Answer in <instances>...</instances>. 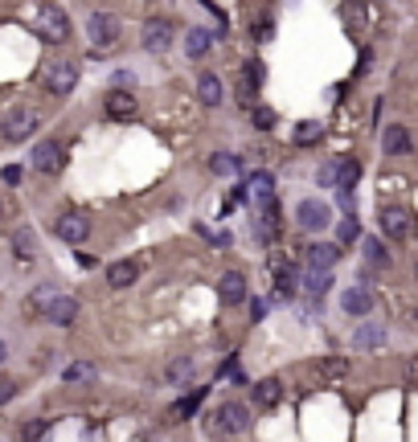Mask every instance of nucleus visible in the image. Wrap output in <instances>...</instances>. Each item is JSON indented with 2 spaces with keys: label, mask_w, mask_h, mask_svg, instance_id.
<instances>
[{
  "label": "nucleus",
  "mask_w": 418,
  "mask_h": 442,
  "mask_svg": "<svg viewBox=\"0 0 418 442\" xmlns=\"http://www.w3.org/2000/svg\"><path fill=\"white\" fill-rule=\"evenodd\" d=\"M17 13L41 41H66L70 37V16H66V9H58L53 0H25Z\"/></svg>",
  "instance_id": "nucleus-1"
},
{
  "label": "nucleus",
  "mask_w": 418,
  "mask_h": 442,
  "mask_svg": "<svg viewBox=\"0 0 418 442\" xmlns=\"http://www.w3.org/2000/svg\"><path fill=\"white\" fill-rule=\"evenodd\" d=\"M41 86H46L53 98L70 95V90L78 86V62H74V58H53V62L41 70Z\"/></svg>",
  "instance_id": "nucleus-2"
},
{
  "label": "nucleus",
  "mask_w": 418,
  "mask_h": 442,
  "mask_svg": "<svg viewBox=\"0 0 418 442\" xmlns=\"http://www.w3.org/2000/svg\"><path fill=\"white\" fill-rule=\"evenodd\" d=\"M377 221H382V233L390 238V242H406L410 229H414V213L406 209V205H385Z\"/></svg>",
  "instance_id": "nucleus-3"
},
{
  "label": "nucleus",
  "mask_w": 418,
  "mask_h": 442,
  "mask_svg": "<svg viewBox=\"0 0 418 442\" xmlns=\"http://www.w3.org/2000/svg\"><path fill=\"white\" fill-rule=\"evenodd\" d=\"M119 16L115 13H90V21H86V37H90V46H115L119 41Z\"/></svg>",
  "instance_id": "nucleus-4"
},
{
  "label": "nucleus",
  "mask_w": 418,
  "mask_h": 442,
  "mask_svg": "<svg viewBox=\"0 0 418 442\" xmlns=\"http://www.w3.org/2000/svg\"><path fill=\"white\" fill-rule=\"evenodd\" d=\"M37 131V115L29 111V107H17V111L4 115V127H0V135L9 140V144H21V140H29Z\"/></svg>",
  "instance_id": "nucleus-5"
},
{
  "label": "nucleus",
  "mask_w": 418,
  "mask_h": 442,
  "mask_svg": "<svg viewBox=\"0 0 418 442\" xmlns=\"http://www.w3.org/2000/svg\"><path fill=\"white\" fill-rule=\"evenodd\" d=\"M296 221L303 229H328L333 226V209H328V201L308 196V201H300V209H296Z\"/></svg>",
  "instance_id": "nucleus-6"
},
{
  "label": "nucleus",
  "mask_w": 418,
  "mask_h": 442,
  "mask_svg": "<svg viewBox=\"0 0 418 442\" xmlns=\"http://www.w3.org/2000/svg\"><path fill=\"white\" fill-rule=\"evenodd\" d=\"M53 233H58L62 242L78 246V242L90 238V217H86V213H66V217H58V221H53Z\"/></svg>",
  "instance_id": "nucleus-7"
},
{
  "label": "nucleus",
  "mask_w": 418,
  "mask_h": 442,
  "mask_svg": "<svg viewBox=\"0 0 418 442\" xmlns=\"http://www.w3.org/2000/svg\"><path fill=\"white\" fill-rule=\"evenodd\" d=\"M140 41H144V49H148V53H164V49L172 46V25H168V21H160V16H152V21H144Z\"/></svg>",
  "instance_id": "nucleus-8"
},
{
  "label": "nucleus",
  "mask_w": 418,
  "mask_h": 442,
  "mask_svg": "<svg viewBox=\"0 0 418 442\" xmlns=\"http://www.w3.org/2000/svg\"><path fill=\"white\" fill-rule=\"evenodd\" d=\"M41 320H50V324H58V327H70L78 320V299H74V295H58L50 307H46Z\"/></svg>",
  "instance_id": "nucleus-9"
},
{
  "label": "nucleus",
  "mask_w": 418,
  "mask_h": 442,
  "mask_svg": "<svg viewBox=\"0 0 418 442\" xmlns=\"http://www.w3.org/2000/svg\"><path fill=\"white\" fill-rule=\"evenodd\" d=\"M218 422L226 434H242L246 426H251V409L242 406V401H226V406L218 409Z\"/></svg>",
  "instance_id": "nucleus-10"
},
{
  "label": "nucleus",
  "mask_w": 418,
  "mask_h": 442,
  "mask_svg": "<svg viewBox=\"0 0 418 442\" xmlns=\"http://www.w3.org/2000/svg\"><path fill=\"white\" fill-rule=\"evenodd\" d=\"M135 111H140V102H135L132 90H111V95H107V115H111L115 123H127V119H135Z\"/></svg>",
  "instance_id": "nucleus-11"
},
{
  "label": "nucleus",
  "mask_w": 418,
  "mask_h": 442,
  "mask_svg": "<svg viewBox=\"0 0 418 442\" xmlns=\"http://www.w3.org/2000/svg\"><path fill=\"white\" fill-rule=\"evenodd\" d=\"M303 258L312 270H333L336 262H340V246H328V242H312L303 250Z\"/></svg>",
  "instance_id": "nucleus-12"
},
{
  "label": "nucleus",
  "mask_w": 418,
  "mask_h": 442,
  "mask_svg": "<svg viewBox=\"0 0 418 442\" xmlns=\"http://www.w3.org/2000/svg\"><path fill=\"white\" fill-rule=\"evenodd\" d=\"M33 168L37 172H58L62 168V144L58 140H41L33 147Z\"/></svg>",
  "instance_id": "nucleus-13"
},
{
  "label": "nucleus",
  "mask_w": 418,
  "mask_h": 442,
  "mask_svg": "<svg viewBox=\"0 0 418 442\" xmlns=\"http://www.w3.org/2000/svg\"><path fill=\"white\" fill-rule=\"evenodd\" d=\"M218 295H221V303H226V307H238V303L246 299V278L238 275V270H226L221 283H218Z\"/></svg>",
  "instance_id": "nucleus-14"
},
{
  "label": "nucleus",
  "mask_w": 418,
  "mask_h": 442,
  "mask_svg": "<svg viewBox=\"0 0 418 442\" xmlns=\"http://www.w3.org/2000/svg\"><path fill=\"white\" fill-rule=\"evenodd\" d=\"M53 299H58V287H53V283H41V287H33V295L25 299V320H41Z\"/></svg>",
  "instance_id": "nucleus-15"
},
{
  "label": "nucleus",
  "mask_w": 418,
  "mask_h": 442,
  "mask_svg": "<svg viewBox=\"0 0 418 442\" xmlns=\"http://www.w3.org/2000/svg\"><path fill=\"white\" fill-rule=\"evenodd\" d=\"M135 278H140V266H135L132 258L111 262V266H107V287H119V291H123V287H132Z\"/></svg>",
  "instance_id": "nucleus-16"
},
{
  "label": "nucleus",
  "mask_w": 418,
  "mask_h": 442,
  "mask_svg": "<svg viewBox=\"0 0 418 442\" xmlns=\"http://www.w3.org/2000/svg\"><path fill=\"white\" fill-rule=\"evenodd\" d=\"M246 193L254 196V205L267 209V205H275V180H271L267 172H254V177L246 180Z\"/></svg>",
  "instance_id": "nucleus-17"
},
{
  "label": "nucleus",
  "mask_w": 418,
  "mask_h": 442,
  "mask_svg": "<svg viewBox=\"0 0 418 442\" xmlns=\"http://www.w3.org/2000/svg\"><path fill=\"white\" fill-rule=\"evenodd\" d=\"M197 98L205 102V107H221V98H226V86H221L218 74H201V82H197Z\"/></svg>",
  "instance_id": "nucleus-18"
},
{
  "label": "nucleus",
  "mask_w": 418,
  "mask_h": 442,
  "mask_svg": "<svg viewBox=\"0 0 418 442\" xmlns=\"http://www.w3.org/2000/svg\"><path fill=\"white\" fill-rule=\"evenodd\" d=\"M382 147H385V156H406V152H410V131L402 127V123H394V127H385V135H382Z\"/></svg>",
  "instance_id": "nucleus-19"
},
{
  "label": "nucleus",
  "mask_w": 418,
  "mask_h": 442,
  "mask_svg": "<svg viewBox=\"0 0 418 442\" xmlns=\"http://www.w3.org/2000/svg\"><path fill=\"white\" fill-rule=\"evenodd\" d=\"M279 397H283V385H279L275 377H267V381H258V385H254V406H258V409H275V406H279Z\"/></svg>",
  "instance_id": "nucleus-20"
},
{
  "label": "nucleus",
  "mask_w": 418,
  "mask_h": 442,
  "mask_svg": "<svg viewBox=\"0 0 418 442\" xmlns=\"http://www.w3.org/2000/svg\"><path fill=\"white\" fill-rule=\"evenodd\" d=\"M340 303H345L349 315H369V311H373V295H369L365 287H349V291L340 295Z\"/></svg>",
  "instance_id": "nucleus-21"
},
{
  "label": "nucleus",
  "mask_w": 418,
  "mask_h": 442,
  "mask_svg": "<svg viewBox=\"0 0 418 442\" xmlns=\"http://www.w3.org/2000/svg\"><path fill=\"white\" fill-rule=\"evenodd\" d=\"M385 344V327L382 324H361L352 332V348H382Z\"/></svg>",
  "instance_id": "nucleus-22"
},
{
  "label": "nucleus",
  "mask_w": 418,
  "mask_h": 442,
  "mask_svg": "<svg viewBox=\"0 0 418 442\" xmlns=\"http://www.w3.org/2000/svg\"><path fill=\"white\" fill-rule=\"evenodd\" d=\"M340 21L349 25V33L352 29H365V25H369V9L361 4V0H345V4H340Z\"/></svg>",
  "instance_id": "nucleus-23"
},
{
  "label": "nucleus",
  "mask_w": 418,
  "mask_h": 442,
  "mask_svg": "<svg viewBox=\"0 0 418 442\" xmlns=\"http://www.w3.org/2000/svg\"><path fill=\"white\" fill-rule=\"evenodd\" d=\"M357 177H361V164L352 160V156H340V160H336L333 189H352V184H357Z\"/></svg>",
  "instance_id": "nucleus-24"
},
{
  "label": "nucleus",
  "mask_w": 418,
  "mask_h": 442,
  "mask_svg": "<svg viewBox=\"0 0 418 442\" xmlns=\"http://www.w3.org/2000/svg\"><path fill=\"white\" fill-rule=\"evenodd\" d=\"M13 254H17V262H25V266L37 258V238L29 229H17V233H13Z\"/></svg>",
  "instance_id": "nucleus-25"
},
{
  "label": "nucleus",
  "mask_w": 418,
  "mask_h": 442,
  "mask_svg": "<svg viewBox=\"0 0 418 442\" xmlns=\"http://www.w3.org/2000/svg\"><path fill=\"white\" fill-rule=\"evenodd\" d=\"M189 377H193V360H189V357L168 360V369H164V381H168V385H189Z\"/></svg>",
  "instance_id": "nucleus-26"
},
{
  "label": "nucleus",
  "mask_w": 418,
  "mask_h": 442,
  "mask_svg": "<svg viewBox=\"0 0 418 442\" xmlns=\"http://www.w3.org/2000/svg\"><path fill=\"white\" fill-rule=\"evenodd\" d=\"M62 381H66V385H86V381H95V364H90V360H74V364H66Z\"/></svg>",
  "instance_id": "nucleus-27"
},
{
  "label": "nucleus",
  "mask_w": 418,
  "mask_h": 442,
  "mask_svg": "<svg viewBox=\"0 0 418 442\" xmlns=\"http://www.w3.org/2000/svg\"><path fill=\"white\" fill-rule=\"evenodd\" d=\"M201 397H205V389H197V393H189V397H181L177 406L168 409V422H184V418H189V414L201 406Z\"/></svg>",
  "instance_id": "nucleus-28"
},
{
  "label": "nucleus",
  "mask_w": 418,
  "mask_h": 442,
  "mask_svg": "<svg viewBox=\"0 0 418 442\" xmlns=\"http://www.w3.org/2000/svg\"><path fill=\"white\" fill-rule=\"evenodd\" d=\"M184 53H189V58H205V53H209V33L189 29V37H184Z\"/></svg>",
  "instance_id": "nucleus-29"
},
{
  "label": "nucleus",
  "mask_w": 418,
  "mask_h": 442,
  "mask_svg": "<svg viewBox=\"0 0 418 442\" xmlns=\"http://www.w3.org/2000/svg\"><path fill=\"white\" fill-rule=\"evenodd\" d=\"M316 373L328 377V381H340V377L349 373V360H345V357H324V360L316 364Z\"/></svg>",
  "instance_id": "nucleus-30"
},
{
  "label": "nucleus",
  "mask_w": 418,
  "mask_h": 442,
  "mask_svg": "<svg viewBox=\"0 0 418 442\" xmlns=\"http://www.w3.org/2000/svg\"><path fill=\"white\" fill-rule=\"evenodd\" d=\"M46 430H50L46 418H29V422L21 426V442H41V438H46Z\"/></svg>",
  "instance_id": "nucleus-31"
},
{
  "label": "nucleus",
  "mask_w": 418,
  "mask_h": 442,
  "mask_svg": "<svg viewBox=\"0 0 418 442\" xmlns=\"http://www.w3.org/2000/svg\"><path fill=\"white\" fill-rule=\"evenodd\" d=\"M320 135H324V127H320V123H300V127H296V144H316Z\"/></svg>",
  "instance_id": "nucleus-32"
},
{
  "label": "nucleus",
  "mask_w": 418,
  "mask_h": 442,
  "mask_svg": "<svg viewBox=\"0 0 418 442\" xmlns=\"http://www.w3.org/2000/svg\"><path fill=\"white\" fill-rule=\"evenodd\" d=\"M209 168H214L218 177H230V172H238V156H226V152H218V156L209 160Z\"/></svg>",
  "instance_id": "nucleus-33"
},
{
  "label": "nucleus",
  "mask_w": 418,
  "mask_h": 442,
  "mask_svg": "<svg viewBox=\"0 0 418 442\" xmlns=\"http://www.w3.org/2000/svg\"><path fill=\"white\" fill-rule=\"evenodd\" d=\"M328 287H333L328 270H312V275H308V295H324Z\"/></svg>",
  "instance_id": "nucleus-34"
},
{
  "label": "nucleus",
  "mask_w": 418,
  "mask_h": 442,
  "mask_svg": "<svg viewBox=\"0 0 418 442\" xmlns=\"http://www.w3.org/2000/svg\"><path fill=\"white\" fill-rule=\"evenodd\" d=\"M251 119H254V127H258V131H271V127H275V123H279V119H275V111H271V107H254V111H251Z\"/></svg>",
  "instance_id": "nucleus-35"
},
{
  "label": "nucleus",
  "mask_w": 418,
  "mask_h": 442,
  "mask_svg": "<svg viewBox=\"0 0 418 442\" xmlns=\"http://www.w3.org/2000/svg\"><path fill=\"white\" fill-rule=\"evenodd\" d=\"M365 258L373 262V266H385V262H390V254H385V246L377 242V238H369V242H365Z\"/></svg>",
  "instance_id": "nucleus-36"
},
{
  "label": "nucleus",
  "mask_w": 418,
  "mask_h": 442,
  "mask_svg": "<svg viewBox=\"0 0 418 442\" xmlns=\"http://www.w3.org/2000/svg\"><path fill=\"white\" fill-rule=\"evenodd\" d=\"M336 233H340V242H352V238L361 233V229H357V213H345V217H340V229H336Z\"/></svg>",
  "instance_id": "nucleus-37"
},
{
  "label": "nucleus",
  "mask_w": 418,
  "mask_h": 442,
  "mask_svg": "<svg viewBox=\"0 0 418 442\" xmlns=\"http://www.w3.org/2000/svg\"><path fill=\"white\" fill-rule=\"evenodd\" d=\"M13 397H17V381H13L9 373H0V406L13 401Z\"/></svg>",
  "instance_id": "nucleus-38"
},
{
  "label": "nucleus",
  "mask_w": 418,
  "mask_h": 442,
  "mask_svg": "<svg viewBox=\"0 0 418 442\" xmlns=\"http://www.w3.org/2000/svg\"><path fill=\"white\" fill-rule=\"evenodd\" d=\"M336 160H340V156H336ZM336 160H328L324 168H320V177H316L320 189H333V180H336Z\"/></svg>",
  "instance_id": "nucleus-39"
},
{
  "label": "nucleus",
  "mask_w": 418,
  "mask_h": 442,
  "mask_svg": "<svg viewBox=\"0 0 418 442\" xmlns=\"http://www.w3.org/2000/svg\"><path fill=\"white\" fill-rule=\"evenodd\" d=\"M254 37H258V41H271V37H275V21L263 16V21H258V29H254Z\"/></svg>",
  "instance_id": "nucleus-40"
},
{
  "label": "nucleus",
  "mask_w": 418,
  "mask_h": 442,
  "mask_svg": "<svg viewBox=\"0 0 418 442\" xmlns=\"http://www.w3.org/2000/svg\"><path fill=\"white\" fill-rule=\"evenodd\" d=\"M0 177H4V184H21V168H17V164H9Z\"/></svg>",
  "instance_id": "nucleus-41"
},
{
  "label": "nucleus",
  "mask_w": 418,
  "mask_h": 442,
  "mask_svg": "<svg viewBox=\"0 0 418 442\" xmlns=\"http://www.w3.org/2000/svg\"><path fill=\"white\" fill-rule=\"evenodd\" d=\"M246 82H254V86L263 82V65H258V62H251V65H246Z\"/></svg>",
  "instance_id": "nucleus-42"
},
{
  "label": "nucleus",
  "mask_w": 418,
  "mask_h": 442,
  "mask_svg": "<svg viewBox=\"0 0 418 442\" xmlns=\"http://www.w3.org/2000/svg\"><path fill=\"white\" fill-rule=\"evenodd\" d=\"M4 352H9V348H4V340H0V360H4Z\"/></svg>",
  "instance_id": "nucleus-43"
}]
</instances>
